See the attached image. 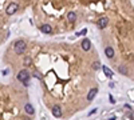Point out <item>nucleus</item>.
<instances>
[{
    "instance_id": "nucleus-14",
    "label": "nucleus",
    "mask_w": 134,
    "mask_h": 120,
    "mask_svg": "<svg viewBox=\"0 0 134 120\" xmlns=\"http://www.w3.org/2000/svg\"><path fill=\"white\" fill-rule=\"evenodd\" d=\"M24 66H31V59H30V57H26V59H24Z\"/></svg>"
},
{
    "instance_id": "nucleus-10",
    "label": "nucleus",
    "mask_w": 134,
    "mask_h": 120,
    "mask_svg": "<svg viewBox=\"0 0 134 120\" xmlns=\"http://www.w3.org/2000/svg\"><path fill=\"white\" fill-rule=\"evenodd\" d=\"M97 92H98V89H97V88H93L90 92H89V95H87V100H89V101H91V100H93L94 97H95Z\"/></svg>"
},
{
    "instance_id": "nucleus-3",
    "label": "nucleus",
    "mask_w": 134,
    "mask_h": 120,
    "mask_svg": "<svg viewBox=\"0 0 134 120\" xmlns=\"http://www.w3.org/2000/svg\"><path fill=\"white\" fill-rule=\"evenodd\" d=\"M18 11V4L16 3H11V4H8V7H7V9H6V12H7V15H14L15 12Z\"/></svg>"
},
{
    "instance_id": "nucleus-5",
    "label": "nucleus",
    "mask_w": 134,
    "mask_h": 120,
    "mask_svg": "<svg viewBox=\"0 0 134 120\" xmlns=\"http://www.w3.org/2000/svg\"><path fill=\"white\" fill-rule=\"evenodd\" d=\"M102 71H103V73H105V76L106 77H109V79H111L113 77V71H111L109 67H106V66H102Z\"/></svg>"
},
{
    "instance_id": "nucleus-1",
    "label": "nucleus",
    "mask_w": 134,
    "mask_h": 120,
    "mask_svg": "<svg viewBox=\"0 0 134 120\" xmlns=\"http://www.w3.org/2000/svg\"><path fill=\"white\" fill-rule=\"evenodd\" d=\"M14 49H15V52H16L18 55L24 53V51H26V43H24L23 40H18V41L15 43V46H14Z\"/></svg>"
},
{
    "instance_id": "nucleus-4",
    "label": "nucleus",
    "mask_w": 134,
    "mask_h": 120,
    "mask_svg": "<svg viewBox=\"0 0 134 120\" xmlns=\"http://www.w3.org/2000/svg\"><path fill=\"white\" fill-rule=\"evenodd\" d=\"M107 23H109V20H107V17H101V19L98 20V27L101 29H103V28H106V26H107Z\"/></svg>"
},
{
    "instance_id": "nucleus-8",
    "label": "nucleus",
    "mask_w": 134,
    "mask_h": 120,
    "mask_svg": "<svg viewBox=\"0 0 134 120\" xmlns=\"http://www.w3.org/2000/svg\"><path fill=\"white\" fill-rule=\"evenodd\" d=\"M105 53H106V56H107L109 59H113V57H114V49L111 48V47H106Z\"/></svg>"
},
{
    "instance_id": "nucleus-12",
    "label": "nucleus",
    "mask_w": 134,
    "mask_h": 120,
    "mask_svg": "<svg viewBox=\"0 0 134 120\" xmlns=\"http://www.w3.org/2000/svg\"><path fill=\"white\" fill-rule=\"evenodd\" d=\"M67 19H68V21H70V23H74V21H75V19H76L75 12H68V15H67Z\"/></svg>"
},
{
    "instance_id": "nucleus-11",
    "label": "nucleus",
    "mask_w": 134,
    "mask_h": 120,
    "mask_svg": "<svg viewBox=\"0 0 134 120\" xmlns=\"http://www.w3.org/2000/svg\"><path fill=\"white\" fill-rule=\"evenodd\" d=\"M24 109H26V112L28 115H34V113H35V109H34V107H32L31 104H26V106H24Z\"/></svg>"
},
{
    "instance_id": "nucleus-13",
    "label": "nucleus",
    "mask_w": 134,
    "mask_h": 120,
    "mask_svg": "<svg viewBox=\"0 0 134 120\" xmlns=\"http://www.w3.org/2000/svg\"><path fill=\"white\" fill-rule=\"evenodd\" d=\"M119 72H121L122 75H126V73H127V69H126V67H125V66H119Z\"/></svg>"
},
{
    "instance_id": "nucleus-7",
    "label": "nucleus",
    "mask_w": 134,
    "mask_h": 120,
    "mask_svg": "<svg viewBox=\"0 0 134 120\" xmlns=\"http://www.w3.org/2000/svg\"><path fill=\"white\" fill-rule=\"evenodd\" d=\"M82 48L85 49V51H89V49L91 48V44H90V40H87V39H85L83 41H82Z\"/></svg>"
},
{
    "instance_id": "nucleus-2",
    "label": "nucleus",
    "mask_w": 134,
    "mask_h": 120,
    "mask_svg": "<svg viewBox=\"0 0 134 120\" xmlns=\"http://www.w3.org/2000/svg\"><path fill=\"white\" fill-rule=\"evenodd\" d=\"M28 77H30V73H28L27 69H22V71L18 73V80H19V81H22V83L28 81Z\"/></svg>"
},
{
    "instance_id": "nucleus-15",
    "label": "nucleus",
    "mask_w": 134,
    "mask_h": 120,
    "mask_svg": "<svg viewBox=\"0 0 134 120\" xmlns=\"http://www.w3.org/2000/svg\"><path fill=\"white\" fill-rule=\"evenodd\" d=\"M93 68L94 69H99V68H101V64H99L98 61H94V63H93Z\"/></svg>"
},
{
    "instance_id": "nucleus-17",
    "label": "nucleus",
    "mask_w": 134,
    "mask_h": 120,
    "mask_svg": "<svg viewBox=\"0 0 134 120\" xmlns=\"http://www.w3.org/2000/svg\"><path fill=\"white\" fill-rule=\"evenodd\" d=\"M109 97H110V103H113V104L115 103V99H114V97L111 96V95H110V96H109Z\"/></svg>"
},
{
    "instance_id": "nucleus-9",
    "label": "nucleus",
    "mask_w": 134,
    "mask_h": 120,
    "mask_svg": "<svg viewBox=\"0 0 134 120\" xmlns=\"http://www.w3.org/2000/svg\"><path fill=\"white\" fill-rule=\"evenodd\" d=\"M51 31H52V28H51L50 24H43L42 26V32L43 33H51Z\"/></svg>"
},
{
    "instance_id": "nucleus-18",
    "label": "nucleus",
    "mask_w": 134,
    "mask_h": 120,
    "mask_svg": "<svg viewBox=\"0 0 134 120\" xmlns=\"http://www.w3.org/2000/svg\"><path fill=\"white\" fill-rule=\"evenodd\" d=\"M1 73H3V75H4V76H6V75H7V73H8V69H3V72H1Z\"/></svg>"
},
{
    "instance_id": "nucleus-16",
    "label": "nucleus",
    "mask_w": 134,
    "mask_h": 120,
    "mask_svg": "<svg viewBox=\"0 0 134 120\" xmlns=\"http://www.w3.org/2000/svg\"><path fill=\"white\" fill-rule=\"evenodd\" d=\"M86 32H87V29L85 28V29H82V31L79 32V33H76V35H86Z\"/></svg>"
},
{
    "instance_id": "nucleus-6",
    "label": "nucleus",
    "mask_w": 134,
    "mask_h": 120,
    "mask_svg": "<svg viewBox=\"0 0 134 120\" xmlns=\"http://www.w3.org/2000/svg\"><path fill=\"white\" fill-rule=\"evenodd\" d=\"M52 115L55 117H60L62 116V109H60V107L59 106H54L52 107Z\"/></svg>"
}]
</instances>
